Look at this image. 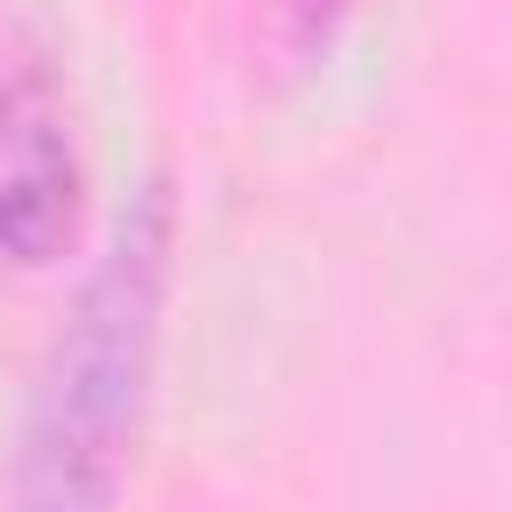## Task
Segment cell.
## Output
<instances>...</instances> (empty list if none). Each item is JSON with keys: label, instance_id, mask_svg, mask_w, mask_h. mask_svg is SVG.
<instances>
[{"label": "cell", "instance_id": "obj_1", "mask_svg": "<svg viewBox=\"0 0 512 512\" xmlns=\"http://www.w3.org/2000/svg\"><path fill=\"white\" fill-rule=\"evenodd\" d=\"M160 256H168V200L160 184L136 200L120 224L64 352L40 392V432H32V512H104L144 360H152V312H160Z\"/></svg>", "mask_w": 512, "mask_h": 512}, {"label": "cell", "instance_id": "obj_2", "mask_svg": "<svg viewBox=\"0 0 512 512\" xmlns=\"http://www.w3.org/2000/svg\"><path fill=\"white\" fill-rule=\"evenodd\" d=\"M80 216V160L40 72H0V256L48 264Z\"/></svg>", "mask_w": 512, "mask_h": 512}]
</instances>
